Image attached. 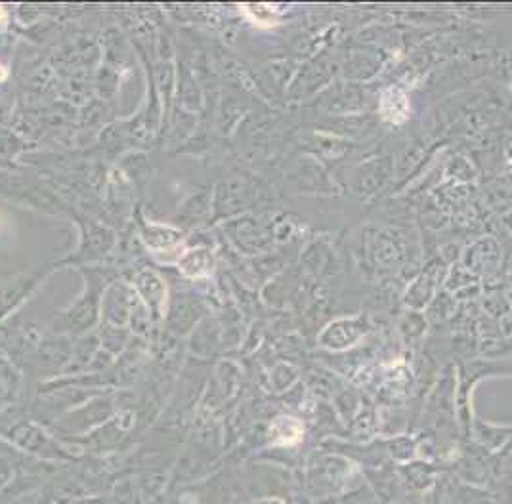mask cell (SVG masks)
<instances>
[{"mask_svg":"<svg viewBox=\"0 0 512 504\" xmlns=\"http://www.w3.org/2000/svg\"><path fill=\"white\" fill-rule=\"evenodd\" d=\"M384 96H386L388 100H392V104L383 100L384 117H388V119H390V121H394V123H402V121L406 119L407 113H409V109H407V107H398V100L404 96V94H402V90H398V88H390V90H386V94H384Z\"/></svg>","mask_w":512,"mask_h":504,"instance_id":"obj_1","label":"cell"},{"mask_svg":"<svg viewBox=\"0 0 512 504\" xmlns=\"http://www.w3.org/2000/svg\"><path fill=\"white\" fill-rule=\"evenodd\" d=\"M6 77H8V71H6L4 65H0V81H4Z\"/></svg>","mask_w":512,"mask_h":504,"instance_id":"obj_2","label":"cell"}]
</instances>
